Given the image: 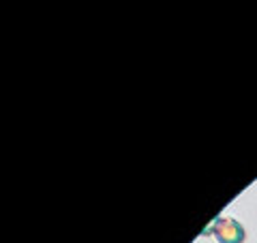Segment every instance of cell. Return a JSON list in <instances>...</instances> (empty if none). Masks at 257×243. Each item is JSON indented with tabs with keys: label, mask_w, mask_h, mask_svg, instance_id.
<instances>
[{
	"label": "cell",
	"mask_w": 257,
	"mask_h": 243,
	"mask_svg": "<svg viewBox=\"0 0 257 243\" xmlns=\"http://www.w3.org/2000/svg\"><path fill=\"white\" fill-rule=\"evenodd\" d=\"M214 237L219 243H242L244 241V226L234 218L223 216L212 224Z\"/></svg>",
	"instance_id": "cell-1"
}]
</instances>
